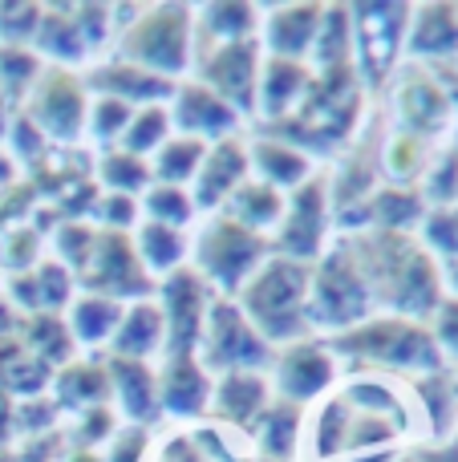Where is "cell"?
<instances>
[{
    "label": "cell",
    "instance_id": "cell-33",
    "mask_svg": "<svg viewBox=\"0 0 458 462\" xmlns=\"http://www.w3.org/2000/svg\"><path fill=\"white\" fill-rule=\"evenodd\" d=\"M211 143H199L191 134H170L159 151L151 154V175L154 183H170V187H191L195 175L203 167V154Z\"/></svg>",
    "mask_w": 458,
    "mask_h": 462
},
{
    "label": "cell",
    "instance_id": "cell-30",
    "mask_svg": "<svg viewBox=\"0 0 458 462\" xmlns=\"http://www.w3.org/2000/svg\"><path fill=\"white\" fill-rule=\"evenodd\" d=\"M122 309H126V304L105 300V296H94V292H81L78 300L69 304V312H65V325H69V333H73V341L78 345L97 349V345L114 341L118 320H122Z\"/></svg>",
    "mask_w": 458,
    "mask_h": 462
},
{
    "label": "cell",
    "instance_id": "cell-32",
    "mask_svg": "<svg viewBox=\"0 0 458 462\" xmlns=\"http://www.w3.org/2000/svg\"><path fill=\"white\" fill-rule=\"evenodd\" d=\"M97 175V191H114V195H142L154 183L151 175V159H138V154L122 151V146H102L94 162Z\"/></svg>",
    "mask_w": 458,
    "mask_h": 462
},
{
    "label": "cell",
    "instance_id": "cell-36",
    "mask_svg": "<svg viewBox=\"0 0 458 462\" xmlns=\"http://www.w3.org/2000/svg\"><path fill=\"white\" fill-rule=\"evenodd\" d=\"M138 208H142V219L179 227V231L191 227L195 219H199L191 191H187V187H170V183H151L142 195H138Z\"/></svg>",
    "mask_w": 458,
    "mask_h": 462
},
{
    "label": "cell",
    "instance_id": "cell-37",
    "mask_svg": "<svg viewBox=\"0 0 458 462\" xmlns=\"http://www.w3.org/2000/svg\"><path fill=\"white\" fill-rule=\"evenodd\" d=\"M170 130H175L170 106H138L130 126H126V134L118 138V146L130 154H138V159H151V154L170 138Z\"/></svg>",
    "mask_w": 458,
    "mask_h": 462
},
{
    "label": "cell",
    "instance_id": "cell-3",
    "mask_svg": "<svg viewBox=\"0 0 458 462\" xmlns=\"http://www.w3.org/2000/svg\"><path fill=\"white\" fill-rule=\"evenodd\" d=\"M337 357H353L370 369H398V374H426L443 365L435 333L410 317H370L365 325L337 333L329 341Z\"/></svg>",
    "mask_w": 458,
    "mask_h": 462
},
{
    "label": "cell",
    "instance_id": "cell-54",
    "mask_svg": "<svg viewBox=\"0 0 458 462\" xmlns=\"http://www.w3.org/2000/svg\"><path fill=\"white\" fill-rule=\"evenodd\" d=\"M235 462H268V458H235Z\"/></svg>",
    "mask_w": 458,
    "mask_h": 462
},
{
    "label": "cell",
    "instance_id": "cell-6",
    "mask_svg": "<svg viewBox=\"0 0 458 462\" xmlns=\"http://www.w3.org/2000/svg\"><path fill=\"white\" fill-rule=\"evenodd\" d=\"M276 357V349L256 333L243 309L232 296H219L211 300L207 325H203V341H199V361L211 374H235V369H268Z\"/></svg>",
    "mask_w": 458,
    "mask_h": 462
},
{
    "label": "cell",
    "instance_id": "cell-38",
    "mask_svg": "<svg viewBox=\"0 0 458 462\" xmlns=\"http://www.w3.org/2000/svg\"><path fill=\"white\" fill-rule=\"evenodd\" d=\"M41 252H45V231L32 219H21V224L0 231V272H8V276L32 272L41 263Z\"/></svg>",
    "mask_w": 458,
    "mask_h": 462
},
{
    "label": "cell",
    "instance_id": "cell-20",
    "mask_svg": "<svg viewBox=\"0 0 458 462\" xmlns=\"http://www.w3.org/2000/svg\"><path fill=\"white\" fill-rule=\"evenodd\" d=\"M248 162H252V179L276 187V191L292 195L297 187H305L313 179V154L300 151L297 143L280 134H268L248 143Z\"/></svg>",
    "mask_w": 458,
    "mask_h": 462
},
{
    "label": "cell",
    "instance_id": "cell-5",
    "mask_svg": "<svg viewBox=\"0 0 458 462\" xmlns=\"http://www.w3.org/2000/svg\"><path fill=\"white\" fill-rule=\"evenodd\" d=\"M370 317H373V296L365 288L362 272L349 260L345 244L329 247V255L321 260V268L313 272V284H308V325L329 328L337 337L365 325Z\"/></svg>",
    "mask_w": 458,
    "mask_h": 462
},
{
    "label": "cell",
    "instance_id": "cell-40",
    "mask_svg": "<svg viewBox=\"0 0 458 462\" xmlns=\"http://www.w3.org/2000/svg\"><path fill=\"white\" fill-rule=\"evenodd\" d=\"M94 244H97V224H89V219H57V227H53V260L65 263L73 276L89 263Z\"/></svg>",
    "mask_w": 458,
    "mask_h": 462
},
{
    "label": "cell",
    "instance_id": "cell-39",
    "mask_svg": "<svg viewBox=\"0 0 458 462\" xmlns=\"http://www.w3.org/2000/svg\"><path fill=\"white\" fill-rule=\"evenodd\" d=\"M349 426H353V406H349L341 393H329L316 414V430H313V442H316V458H337L345 455V442H349Z\"/></svg>",
    "mask_w": 458,
    "mask_h": 462
},
{
    "label": "cell",
    "instance_id": "cell-10",
    "mask_svg": "<svg viewBox=\"0 0 458 462\" xmlns=\"http://www.w3.org/2000/svg\"><path fill=\"white\" fill-rule=\"evenodd\" d=\"M154 292H159L162 325H167V349L162 353H199L203 325H207L215 288L195 268H179V272H170Z\"/></svg>",
    "mask_w": 458,
    "mask_h": 462
},
{
    "label": "cell",
    "instance_id": "cell-35",
    "mask_svg": "<svg viewBox=\"0 0 458 462\" xmlns=\"http://www.w3.org/2000/svg\"><path fill=\"white\" fill-rule=\"evenodd\" d=\"M430 151H426V138L414 134V130H394L381 146V171H386L389 187H406L426 171Z\"/></svg>",
    "mask_w": 458,
    "mask_h": 462
},
{
    "label": "cell",
    "instance_id": "cell-27",
    "mask_svg": "<svg viewBox=\"0 0 458 462\" xmlns=\"http://www.w3.org/2000/svg\"><path fill=\"white\" fill-rule=\"evenodd\" d=\"M134 252L138 260H142V268L154 276L167 280L170 272L187 268V255H191V244H187V236L179 227H167V224H151V219H142V224L134 227Z\"/></svg>",
    "mask_w": 458,
    "mask_h": 462
},
{
    "label": "cell",
    "instance_id": "cell-19",
    "mask_svg": "<svg viewBox=\"0 0 458 462\" xmlns=\"http://www.w3.org/2000/svg\"><path fill=\"white\" fill-rule=\"evenodd\" d=\"M308 86H313V69L308 61H289V57H264L260 65V86H256V114L268 122H284L297 114L305 102Z\"/></svg>",
    "mask_w": 458,
    "mask_h": 462
},
{
    "label": "cell",
    "instance_id": "cell-50",
    "mask_svg": "<svg viewBox=\"0 0 458 462\" xmlns=\"http://www.w3.org/2000/svg\"><path fill=\"white\" fill-rule=\"evenodd\" d=\"M13 430H16V406H13V398H8V393L0 390V450L8 447Z\"/></svg>",
    "mask_w": 458,
    "mask_h": 462
},
{
    "label": "cell",
    "instance_id": "cell-42",
    "mask_svg": "<svg viewBox=\"0 0 458 462\" xmlns=\"http://www.w3.org/2000/svg\"><path fill=\"white\" fill-rule=\"evenodd\" d=\"M89 216L102 231H122V236H134V227L142 224V208H138L134 195H114V191H97V203Z\"/></svg>",
    "mask_w": 458,
    "mask_h": 462
},
{
    "label": "cell",
    "instance_id": "cell-8",
    "mask_svg": "<svg viewBox=\"0 0 458 462\" xmlns=\"http://www.w3.org/2000/svg\"><path fill=\"white\" fill-rule=\"evenodd\" d=\"M86 114H89L86 78H78L73 69H61V65L41 69L32 89L24 94V118L53 143H78L86 134Z\"/></svg>",
    "mask_w": 458,
    "mask_h": 462
},
{
    "label": "cell",
    "instance_id": "cell-23",
    "mask_svg": "<svg viewBox=\"0 0 458 462\" xmlns=\"http://www.w3.org/2000/svg\"><path fill=\"white\" fill-rule=\"evenodd\" d=\"M167 349V325H162L159 300H134L122 309L118 333L110 341V357L130 361H151L154 353Z\"/></svg>",
    "mask_w": 458,
    "mask_h": 462
},
{
    "label": "cell",
    "instance_id": "cell-9",
    "mask_svg": "<svg viewBox=\"0 0 458 462\" xmlns=\"http://www.w3.org/2000/svg\"><path fill=\"white\" fill-rule=\"evenodd\" d=\"M78 284L94 296L118 304H134V300H151L154 296V280L142 268L134 252V239L122 236V231H102L97 227V244L89 263L78 272Z\"/></svg>",
    "mask_w": 458,
    "mask_h": 462
},
{
    "label": "cell",
    "instance_id": "cell-2",
    "mask_svg": "<svg viewBox=\"0 0 458 462\" xmlns=\"http://www.w3.org/2000/svg\"><path fill=\"white\" fill-rule=\"evenodd\" d=\"M114 45H118V53H114L118 61L179 81L195 61V8H134V21H122V32Z\"/></svg>",
    "mask_w": 458,
    "mask_h": 462
},
{
    "label": "cell",
    "instance_id": "cell-7",
    "mask_svg": "<svg viewBox=\"0 0 458 462\" xmlns=\"http://www.w3.org/2000/svg\"><path fill=\"white\" fill-rule=\"evenodd\" d=\"M260 65H264V49L256 37L248 41H219V45H203L195 41V61L191 69L199 73L195 81L219 94L235 114H256V86H260Z\"/></svg>",
    "mask_w": 458,
    "mask_h": 462
},
{
    "label": "cell",
    "instance_id": "cell-15",
    "mask_svg": "<svg viewBox=\"0 0 458 462\" xmlns=\"http://www.w3.org/2000/svg\"><path fill=\"white\" fill-rule=\"evenodd\" d=\"M248 175H252L248 143H243L240 134L211 143L207 154H203L199 175H195V183L187 187V191H191V199H195V211H203V216H215V211L224 208L227 199H232L235 187H240Z\"/></svg>",
    "mask_w": 458,
    "mask_h": 462
},
{
    "label": "cell",
    "instance_id": "cell-12",
    "mask_svg": "<svg viewBox=\"0 0 458 462\" xmlns=\"http://www.w3.org/2000/svg\"><path fill=\"white\" fill-rule=\"evenodd\" d=\"M337 385V353L325 341H292L284 349H276L272 357V390L280 393V402H292V406H305V402H316Z\"/></svg>",
    "mask_w": 458,
    "mask_h": 462
},
{
    "label": "cell",
    "instance_id": "cell-47",
    "mask_svg": "<svg viewBox=\"0 0 458 462\" xmlns=\"http://www.w3.org/2000/svg\"><path fill=\"white\" fill-rule=\"evenodd\" d=\"M142 455H146V426H122L110 439L105 462H138Z\"/></svg>",
    "mask_w": 458,
    "mask_h": 462
},
{
    "label": "cell",
    "instance_id": "cell-29",
    "mask_svg": "<svg viewBox=\"0 0 458 462\" xmlns=\"http://www.w3.org/2000/svg\"><path fill=\"white\" fill-rule=\"evenodd\" d=\"M300 426H305V410L292 406V402H280V398H276L272 406L264 410V418L256 422V430H252V442H256V450H260L256 458L289 462L292 455H297Z\"/></svg>",
    "mask_w": 458,
    "mask_h": 462
},
{
    "label": "cell",
    "instance_id": "cell-31",
    "mask_svg": "<svg viewBox=\"0 0 458 462\" xmlns=\"http://www.w3.org/2000/svg\"><path fill=\"white\" fill-rule=\"evenodd\" d=\"M32 45H37L45 57H53L61 69L89 61V49H86V37H81V29H78L73 8H45V13H41L37 41H32Z\"/></svg>",
    "mask_w": 458,
    "mask_h": 462
},
{
    "label": "cell",
    "instance_id": "cell-56",
    "mask_svg": "<svg viewBox=\"0 0 458 462\" xmlns=\"http://www.w3.org/2000/svg\"><path fill=\"white\" fill-rule=\"evenodd\" d=\"M454 292H458V263H454Z\"/></svg>",
    "mask_w": 458,
    "mask_h": 462
},
{
    "label": "cell",
    "instance_id": "cell-46",
    "mask_svg": "<svg viewBox=\"0 0 458 462\" xmlns=\"http://www.w3.org/2000/svg\"><path fill=\"white\" fill-rule=\"evenodd\" d=\"M57 418H61V406H57V402L29 398V402H21V406H16V430H21V434L49 430Z\"/></svg>",
    "mask_w": 458,
    "mask_h": 462
},
{
    "label": "cell",
    "instance_id": "cell-16",
    "mask_svg": "<svg viewBox=\"0 0 458 462\" xmlns=\"http://www.w3.org/2000/svg\"><path fill=\"white\" fill-rule=\"evenodd\" d=\"M268 406H272V377L264 369H235V374L215 377L207 414H215L219 426H235V430L252 434Z\"/></svg>",
    "mask_w": 458,
    "mask_h": 462
},
{
    "label": "cell",
    "instance_id": "cell-43",
    "mask_svg": "<svg viewBox=\"0 0 458 462\" xmlns=\"http://www.w3.org/2000/svg\"><path fill=\"white\" fill-rule=\"evenodd\" d=\"M41 13H45L41 5H5L0 8V41L29 49V41H37Z\"/></svg>",
    "mask_w": 458,
    "mask_h": 462
},
{
    "label": "cell",
    "instance_id": "cell-14",
    "mask_svg": "<svg viewBox=\"0 0 458 462\" xmlns=\"http://www.w3.org/2000/svg\"><path fill=\"white\" fill-rule=\"evenodd\" d=\"M215 374L199 361V353H162L159 365V414L203 418L211 406Z\"/></svg>",
    "mask_w": 458,
    "mask_h": 462
},
{
    "label": "cell",
    "instance_id": "cell-53",
    "mask_svg": "<svg viewBox=\"0 0 458 462\" xmlns=\"http://www.w3.org/2000/svg\"><path fill=\"white\" fill-rule=\"evenodd\" d=\"M8 126H13V118H8V97L0 94V138H8Z\"/></svg>",
    "mask_w": 458,
    "mask_h": 462
},
{
    "label": "cell",
    "instance_id": "cell-48",
    "mask_svg": "<svg viewBox=\"0 0 458 462\" xmlns=\"http://www.w3.org/2000/svg\"><path fill=\"white\" fill-rule=\"evenodd\" d=\"M435 312H438V320H435V341H438V349H446V353H454V357H458V296L443 300Z\"/></svg>",
    "mask_w": 458,
    "mask_h": 462
},
{
    "label": "cell",
    "instance_id": "cell-22",
    "mask_svg": "<svg viewBox=\"0 0 458 462\" xmlns=\"http://www.w3.org/2000/svg\"><path fill=\"white\" fill-rule=\"evenodd\" d=\"M105 374H110L114 402L130 418V426H146L159 418V374L151 369V361H130L105 353Z\"/></svg>",
    "mask_w": 458,
    "mask_h": 462
},
{
    "label": "cell",
    "instance_id": "cell-24",
    "mask_svg": "<svg viewBox=\"0 0 458 462\" xmlns=\"http://www.w3.org/2000/svg\"><path fill=\"white\" fill-rule=\"evenodd\" d=\"M53 393H57V406L73 410V414H81V410H94V406H110L114 390H110V374H105V357L97 361H78L73 357L69 365H61L53 374Z\"/></svg>",
    "mask_w": 458,
    "mask_h": 462
},
{
    "label": "cell",
    "instance_id": "cell-13",
    "mask_svg": "<svg viewBox=\"0 0 458 462\" xmlns=\"http://www.w3.org/2000/svg\"><path fill=\"white\" fill-rule=\"evenodd\" d=\"M353 16V41H357V73L365 81L378 86L381 78L389 73L398 57V45H402V32H406V16L410 8L406 5H362V8H349Z\"/></svg>",
    "mask_w": 458,
    "mask_h": 462
},
{
    "label": "cell",
    "instance_id": "cell-49",
    "mask_svg": "<svg viewBox=\"0 0 458 462\" xmlns=\"http://www.w3.org/2000/svg\"><path fill=\"white\" fill-rule=\"evenodd\" d=\"M430 244L443 252H458V211H435L430 216Z\"/></svg>",
    "mask_w": 458,
    "mask_h": 462
},
{
    "label": "cell",
    "instance_id": "cell-21",
    "mask_svg": "<svg viewBox=\"0 0 458 462\" xmlns=\"http://www.w3.org/2000/svg\"><path fill=\"white\" fill-rule=\"evenodd\" d=\"M86 86H94L97 94L118 97V102L138 110V106H170L179 81L159 78V73H146V69H138V65H126V61H118V57H110L105 65H97V69L89 73Z\"/></svg>",
    "mask_w": 458,
    "mask_h": 462
},
{
    "label": "cell",
    "instance_id": "cell-45",
    "mask_svg": "<svg viewBox=\"0 0 458 462\" xmlns=\"http://www.w3.org/2000/svg\"><path fill=\"white\" fill-rule=\"evenodd\" d=\"M8 138H13V159H16V167H21V162H32V167H37V162L49 154V151H45L49 138L41 134V130L32 126L24 114H16V118H13V126H8Z\"/></svg>",
    "mask_w": 458,
    "mask_h": 462
},
{
    "label": "cell",
    "instance_id": "cell-11",
    "mask_svg": "<svg viewBox=\"0 0 458 462\" xmlns=\"http://www.w3.org/2000/svg\"><path fill=\"white\" fill-rule=\"evenodd\" d=\"M329 227H333L329 179L313 175L305 187H297V191L289 195V208H284V219H280V227H276V239H272V252L308 263L313 255L325 252Z\"/></svg>",
    "mask_w": 458,
    "mask_h": 462
},
{
    "label": "cell",
    "instance_id": "cell-4",
    "mask_svg": "<svg viewBox=\"0 0 458 462\" xmlns=\"http://www.w3.org/2000/svg\"><path fill=\"white\" fill-rule=\"evenodd\" d=\"M268 255H272V239L256 236V231L240 227L235 219H227L224 211H215V216L203 219L199 236L191 244V268L219 296H235Z\"/></svg>",
    "mask_w": 458,
    "mask_h": 462
},
{
    "label": "cell",
    "instance_id": "cell-17",
    "mask_svg": "<svg viewBox=\"0 0 458 462\" xmlns=\"http://www.w3.org/2000/svg\"><path fill=\"white\" fill-rule=\"evenodd\" d=\"M170 122L179 134H191L199 143H219V138L240 134L243 118L219 94H211L203 81H179L175 97H170Z\"/></svg>",
    "mask_w": 458,
    "mask_h": 462
},
{
    "label": "cell",
    "instance_id": "cell-18",
    "mask_svg": "<svg viewBox=\"0 0 458 462\" xmlns=\"http://www.w3.org/2000/svg\"><path fill=\"white\" fill-rule=\"evenodd\" d=\"M264 21H260V49L264 57H289V61H305L316 45V32H321V5H280V8H264Z\"/></svg>",
    "mask_w": 458,
    "mask_h": 462
},
{
    "label": "cell",
    "instance_id": "cell-1",
    "mask_svg": "<svg viewBox=\"0 0 458 462\" xmlns=\"http://www.w3.org/2000/svg\"><path fill=\"white\" fill-rule=\"evenodd\" d=\"M308 284H313L308 263L272 252L232 300L240 304L243 317L256 325V333L272 349H284V345L305 341L313 333V325H308Z\"/></svg>",
    "mask_w": 458,
    "mask_h": 462
},
{
    "label": "cell",
    "instance_id": "cell-34",
    "mask_svg": "<svg viewBox=\"0 0 458 462\" xmlns=\"http://www.w3.org/2000/svg\"><path fill=\"white\" fill-rule=\"evenodd\" d=\"M195 21V41H248L260 32V8L256 5H203Z\"/></svg>",
    "mask_w": 458,
    "mask_h": 462
},
{
    "label": "cell",
    "instance_id": "cell-41",
    "mask_svg": "<svg viewBox=\"0 0 458 462\" xmlns=\"http://www.w3.org/2000/svg\"><path fill=\"white\" fill-rule=\"evenodd\" d=\"M130 118H134V106L118 102V97H89V114H86V130L97 138L102 146H118V138L126 134Z\"/></svg>",
    "mask_w": 458,
    "mask_h": 462
},
{
    "label": "cell",
    "instance_id": "cell-52",
    "mask_svg": "<svg viewBox=\"0 0 458 462\" xmlns=\"http://www.w3.org/2000/svg\"><path fill=\"white\" fill-rule=\"evenodd\" d=\"M61 462H105L102 450H89V447H65Z\"/></svg>",
    "mask_w": 458,
    "mask_h": 462
},
{
    "label": "cell",
    "instance_id": "cell-55",
    "mask_svg": "<svg viewBox=\"0 0 458 462\" xmlns=\"http://www.w3.org/2000/svg\"><path fill=\"white\" fill-rule=\"evenodd\" d=\"M394 462H426V458H394Z\"/></svg>",
    "mask_w": 458,
    "mask_h": 462
},
{
    "label": "cell",
    "instance_id": "cell-25",
    "mask_svg": "<svg viewBox=\"0 0 458 462\" xmlns=\"http://www.w3.org/2000/svg\"><path fill=\"white\" fill-rule=\"evenodd\" d=\"M284 208H289V195L248 175L240 187H235V195H232V199H227L219 211H224L227 219H235L240 227H248V231H256V236L268 239L276 227H280Z\"/></svg>",
    "mask_w": 458,
    "mask_h": 462
},
{
    "label": "cell",
    "instance_id": "cell-44",
    "mask_svg": "<svg viewBox=\"0 0 458 462\" xmlns=\"http://www.w3.org/2000/svg\"><path fill=\"white\" fill-rule=\"evenodd\" d=\"M118 430H122V426H118V414H114V406H94V410H81V414H78L73 442H78V447L97 450V442H110Z\"/></svg>",
    "mask_w": 458,
    "mask_h": 462
},
{
    "label": "cell",
    "instance_id": "cell-26",
    "mask_svg": "<svg viewBox=\"0 0 458 462\" xmlns=\"http://www.w3.org/2000/svg\"><path fill=\"white\" fill-rule=\"evenodd\" d=\"M398 114H402V122H406L402 130H414V134L426 138L430 130L446 126L451 102H446L443 86H435L426 73L406 69L402 73V86H398Z\"/></svg>",
    "mask_w": 458,
    "mask_h": 462
},
{
    "label": "cell",
    "instance_id": "cell-51",
    "mask_svg": "<svg viewBox=\"0 0 458 462\" xmlns=\"http://www.w3.org/2000/svg\"><path fill=\"white\" fill-rule=\"evenodd\" d=\"M16 171H21V167H16V159H13V154H8V151H0V195H5V191H13V187H16Z\"/></svg>",
    "mask_w": 458,
    "mask_h": 462
},
{
    "label": "cell",
    "instance_id": "cell-28",
    "mask_svg": "<svg viewBox=\"0 0 458 462\" xmlns=\"http://www.w3.org/2000/svg\"><path fill=\"white\" fill-rule=\"evenodd\" d=\"M16 337L49 369L69 365L73 353H78V341H73L69 325H65V312H32V317H21V333Z\"/></svg>",
    "mask_w": 458,
    "mask_h": 462
}]
</instances>
